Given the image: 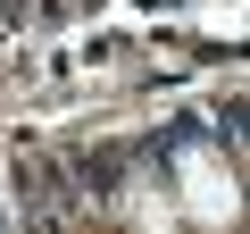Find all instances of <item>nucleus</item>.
I'll use <instances>...</instances> for the list:
<instances>
[]
</instances>
